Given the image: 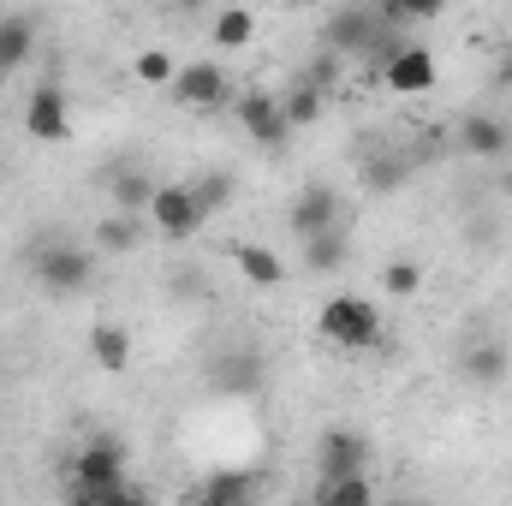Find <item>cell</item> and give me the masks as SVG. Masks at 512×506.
<instances>
[{"instance_id":"1","label":"cell","mask_w":512,"mask_h":506,"mask_svg":"<svg viewBox=\"0 0 512 506\" xmlns=\"http://www.w3.org/2000/svg\"><path fill=\"white\" fill-rule=\"evenodd\" d=\"M72 501L84 506H120V501H143V489L126 483V447L114 435H96L72 453Z\"/></svg>"},{"instance_id":"2","label":"cell","mask_w":512,"mask_h":506,"mask_svg":"<svg viewBox=\"0 0 512 506\" xmlns=\"http://www.w3.org/2000/svg\"><path fill=\"white\" fill-rule=\"evenodd\" d=\"M316 334L340 352H376L382 346V304L364 292H334L316 310Z\"/></svg>"},{"instance_id":"3","label":"cell","mask_w":512,"mask_h":506,"mask_svg":"<svg viewBox=\"0 0 512 506\" xmlns=\"http://www.w3.org/2000/svg\"><path fill=\"white\" fill-rule=\"evenodd\" d=\"M30 274H36L48 292H84V286L96 280V256L84 251V245L54 239V245H42V251L30 256Z\"/></svg>"},{"instance_id":"4","label":"cell","mask_w":512,"mask_h":506,"mask_svg":"<svg viewBox=\"0 0 512 506\" xmlns=\"http://www.w3.org/2000/svg\"><path fill=\"white\" fill-rule=\"evenodd\" d=\"M167 90H173V102L191 108V114H215V108L233 96V84H227V72H221L215 60H191V66H179Z\"/></svg>"},{"instance_id":"5","label":"cell","mask_w":512,"mask_h":506,"mask_svg":"<svg viewBox=\"0 0 512 506\" xmlns=\"http://www.w3.org/2000/svg\"><path fill=\"white\" fill-rule=\"evenodd\" d=\"M143 215H149V227H155L161 239H191V233H197V227L209 221V215L197 209L191 185H155V191H149V209H143Z\"/></svg>"},{"instance_id":"6","label":"cell","mask_w":512,"mask_h":506,"mask_svg":"<svg viewBox=\"0 0 512 506\" xmlns=\"http://www.w3.org/2000/svg\"><path fill=\"white\" fill-rule=\"evenodd\" d=\"M435 78H441V66H435V54H429L423 42H399L382 66V84L393 96H429Z\"/></svg>"},{"instance_id":"7","label":"cell","mask_w":512,"mask_h":506,"mask_svg":"<svg viewBox=\"0 0 512 506\" xmlns=\"http://www.w3.org/2000/svg\"><path fill=\"white\" fill-rule=\"evenodd\" d=\"M24 131L36 143H66L72 137V108H66V90L60 84H36L30 102H24Z\"/></svg>"},{"instance_id":"8","label":"cell","mask_w":512,"mask_h":506,"mask_svg":"<svg viewBox=\"0 0 512 506\" xmlns=\"http://www.w3.org/2000/svg\"><path fill=\"white\" fill-rule=\"evenodd\" d=\"M239 126H245V137L262 143V149H286V137H292L286 114H280V96H262V90L239 96Z\"/></svg>"},{"instance_id":"9","label":"cell","mask_w":512,"mask_h":506,"mask_svg":"<svg viewBox=\"0 0 512 506\" xmlns=\"http://www.w3.org/2000/svg\"><path fill=\"white\" fill-rule=\"evenodd\" d=\"M328 227H340V191L334 185H304L292 197V233L310 239V233H328Z\"/></svg>"},{"instance_id":"10","label":"cell","mask_w":512,"mask_h":506,"mask_svg":"<svg viewBox=\"0 0 512 506\" xmlns=\"http://www.w3.org/2000/svg\"><path fill=\"white\" fill-rule=\"evenodd\" d=\"M382 18H376V6H358V12H334V24H328V48H340V54H358V48H376L382 42Z\"/></svg>"},{"instance_id":"11","label":"cell","mask_w":512,"mask_h":506,"mask_svg":"<svg viewBox=\"0 0 512 506\" xmlns=\"http://www.w3.org/2000/svg\"><path fill=\"white\" fill-rule=\"evenodd\" d=\"M364 435L358 429H328L322 435V447H316V459H322V477H346V471H364Z\"/></svg>"},{"instance_id":"12","label":"cell","mask_w":512,"mask_h":506,"mask_svg":"<svg viewBox=\"0 0 512 506\" xmlns=\"http://www.w3.org/2000/svg\"><path fill=\"white\" fill-rule=\"evenodd\" d=\"M304 245V274H340L346 268V256H352V239H346V227H328V233H310V239H298Z\"/></svg>"},{"instance_id":"13","label":"cell","mask_w":512,"mask_h":506,"mask_svg":"<svg viewBox=\"0 0 512 506\" xmlns=\"http://www.w3.org/2000/svg\"><path fill=\"white\" fill-rule=\"evenodd\" d=\"M209 36H215V48H221V54L251 48V42H256V12H251V6H221V12L209 18Z\"/></svg>"},{"instance_id":"14","label":"cell","mask_w":512,"mask_h":506,"mask_svg":"<svg viewBox=\"0 0 512 506\" xmlns=\"http://www.w3.org/2000/svg\"><path fill=\"white\" fill-rule=\"evenodd\" d=\"M90 358H96V370H108V376L131 370V334L120 322H96V328H90Z\"/></svg>"},{"instance_id":"15","label":"cell","mask_w":512,"mask_h":506,"mask_svg":"<svg viewBox=\"0 0 512 506\" xmlns=\"http://www.w3.org/2000/svg\"><path fill=\"white\" fill-rule=\"evenodd\" d=\"M280 114H286V126L298 131V126H316L322 114H328V90H316L310 78H298L286 96H280Z\"/></svg>"},{"instance_id":"16","label":"cell","mask_w":512,"mask_h":506,"mask_svg":"<svg viewBox=\"0 0 512 506\" xmlns=\"http://www.w3.org/2000/svg\"><path fill=\"white\" fill-rule=\"evenodd\" d=\"M233 262H239V274L251 280V286H286V262H280V251H268V245H239L233 251Z\"/></svg>"},{"instance_id":"17","label":"cell","mask_w":512,"mask_h":506,"mask_svg":"<svg viewBox=\"0 0 512 506\" xmlns=\"http://www.w3.org/2000/svg\"><path fill=\"white\" fill-rule=\"evenodd\" d=\"M459 143H465L471 155H483V161H495V155H507L512 131L501 126V120H489V114H471V120L459 126Z\"/></svg>"},{"instance_id":"18","label":"cell","mask_w":512,"mask_h":506,"mask_svg":"<svg viewBox=\"0 0 512 506\" xmlns=\"http://www.w3.org/2000/svg\"><path fill=\"white\" fill-rule=\"evenodd\" d=\"M447 12V0H376V18L387 30H417V24H435Z\"/></svg>"},{"instance_id":"19","label":"cell","mask_w":512,"mask_h":506,"mask_svg":"<svg viewBox=\"0 0 512 506\" xmlns=\"http://www.w3.org/2000/svg\"><path fill=\"white\" fill-rule=\"evenodd\" d=\"M316 501H322V506H370V501H376V483H370L364 471H346V477H322Z\"/></svg>"},{"instance_id":"20","label":"cell","mask_w":512,"mask_h":506,"mask_svg":"<svg viewBox=\"0 0 512 506\" xmlns=\"http://www.w3.org/2000/svg\"><path fill=\"white\" fill-rule=\"evenodd\" d=\"M143 221L149 215H131V209H114L102 227H96V245L102 251H114V256H126V251H137V239H143Z\"/></svg>"},{"instance_id":"21","label":"cell","mask_w":512,"mask_h":506,"mask_svg":"<svg viewBox=\"0 0 512 506\" xmlns=\"http://www.w3.org/2000/svg\"><path fill=\"white\" fill-rule=\"evenodd\" d=\"M465 381H477V387H489V381H501L507 376V346H495V340H483V346H471L465 352Z\"/></svg>"},{"instance_id":"22","label":"cell","mask_w":512,"mask_h":506,"mask_svg":"<svg viewBox=\"0 0 512 506\" xmlns=\"http://www.w3.org/2000/svg\"><path fill=\"white\" fill-rule=\"evenodd\" d=\"M30 54H36V30L24 18H6L0 24V72H18Z\"/></svg>"},{"instance_id":"23","label":"cell","mask_w":512,"mask_h":506,"mask_svg":"<svg viewBox=\"0 0 512 506\" xmlns=\"http://www.w3.org/2000/svg\"><path fill=\"white\" fill-rule=\"evenodd\" d=\"M173 72H179V60H173L167 48H143V54L131 60V78H137V84H149V90H167V84H173Z\"/></svg>"},{"instance_id":"24","label":"cell","mask_w":512,"mask_h":506,"mask_svg":"<svg viewBox=\"0 0 512 506\" xmlns=\"http://www.w3.org/2000/svg\"><path fill=\"white\" fill-rule=\"evenodd\" d=\"M191 197H197V209L215 221V215L233 203V173H203V179H191Z\"/></svg>"},{"instance_id":"25","label":"cell","mask_w":512,"mask_h":506,"mask_svg":"<svg viewBox=\"0 0 512 506\" xmlns=\"http://www.w3.org/2000/svg\"><path fill=\"white\" fill-rule=\"evenodd\" d=\"M382 286H387V298H411L417 286H423V262H411V256H393L382 268Z\"/></svg>"},{"instance_id":"26","label":"cell","mask_w":512,"mask_h":506,"mask_svg":"<svg viewBox=\"0 0 512 506\" xmlns=\"http://www.w3.org/2000/svg\"><path fill=\"white\" fill-rule=\"evenodd\" d=\"M197 495H203V501H209V506L245 501V495H251V477H209V483H203Z\"/></svg>"},{"instance_id":"27","label":"cell","mask_w":512,"mask_h":506,"mask_svg":"<svg viewBox=\"0 0 512 506\" xmlns=\"http://www.w3.org/2000/svg\"><path fill=\"white\" fill-rule=\"evenodd\" d=\"M149 191H155V185H149L143 173H120V179H114V197H120V209H131V215L149 209Z\"/></svg>"},{"instance_id":"28","label":"cell","mask_w":512,"mask_h":506,"mask_svg":"<svg viewBox=\"0 0 512 506\" xmlns=\"http://www.w3.org/2000/svg\"><path fill=\"white\" fill-rule=\"evenodd\" d=\"M340 72H346V54H340V48H328V54H322V60H316L304 78H310L316 90H334V78H340Z\"/></svg>"},{"instance_id":"29","label":"cell","mask_w":512,"mask_h":506,"mask_svg":"<svg viewBox=\"0 0 512 506\" xmlns=\"http://www.w3.org/2000/svg\"><path fill=\"white\" fill-rule=\"evenodd\" d=\"M495 84H501V90H507V96H512V54H507V60H501V66H495Z\"/></svg>"},{"instance_id":"30","label":"cell","mask_w":512,"mask_h":506,"mask_svg":"<svg viewBox=\"0 0 512 506\" xmlns=\"http://www.w3.org/2000/svg\"><path fill=\"white\" fill-rule=\"evenodd\" d=\"M167 6H173V12H203L209 0H167Z\"/></svg>"},{"instance_id":"31","label":"cell","mask_w":512,"mask_h":506,"mask_svg":"<svg viewBox=\"0 0 512 506\" xmlns=\"http://www.w3.org/2000/svg\"><path fill=\"white\" fill-rule=\"evenodd\" d=\"M507 203H512V173H507Z\"/></svg>"}]
</instances>
